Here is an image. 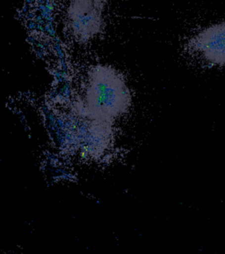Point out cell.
I'll return each instance as SVG.
<instances>
[{
	"label": "cell",
	"mask_w": 225,
	"mask_h": 254,
	"mask_svg": "<svg viewBox=\"0 0 225 254\" xmlns=\"http://www.w3.org/2000/svg\"><path fill=\"white\" fill-rule=\"evenodd\" d=\"M89 85L88 100L96 113H101L107 118L116 114L123 107L126 92L120 88V84L114 82V79L106 78V71H97Z\"/></svg>",
	"instance_id": "6da1fadb"
},
{
	"label": "cell",
	"mask_w": 225,
	"mask_h": 254,
	"mask_svg": "<svg viewBox=\"0 0 225 254\" xmlns=\"http://www.w3.org/2000/svg\"><path fill=\"white\" fill-rule=\"evenodd\" d=\"M191 43L207 63L225 68V20L203 28Z\"/></svg>",
	"instance_id": "7a4b0ae2"
},
{
	"label": "cell",
	"mask_w": 225,
	"mask_h": 254,
	"mask_svg": "<svg viewBox=\"0 0 225 254\" xmlns=\"http://www.w3.org/2000/svg\"><path fill=\"white\" fill-rule=\"evenodd\" d=\"M71 12V24L73 30L80 36L93 35L99 28V13L94 7H74Z\"/></svg>",
	"instance_id": "3957f363"
}]
</instances>
